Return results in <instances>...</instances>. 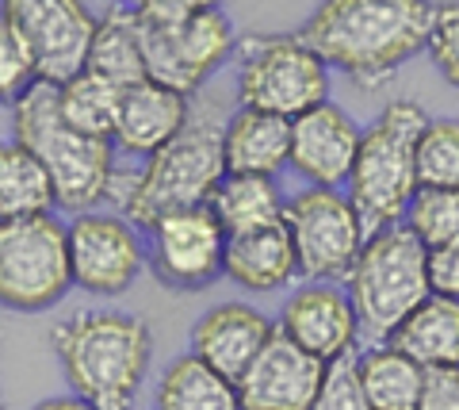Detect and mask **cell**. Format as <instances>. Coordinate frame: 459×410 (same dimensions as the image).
<instances>
[{
    "label": "cell",
    "mask_w": 459,
    "mask_h": 410,
    "mask_svg": "<svg viewBox=\"0 0 459 410\" xmlns=\"http://www.w3.org/2000/svg\"><path fill=\"white\" fill-rule=\"evenodd\" d=\"M230 116L234 111H226L222 89L195 92L192 116L169 146L146 158L142 169H115L108 204L146 234L177 211L207 207L226 177L222 131Z\"/></svg>",
    "instance_id": "obj_1"
},
{
    "label": "cell",
    "mask_w": 459,
    "mask_h": 410,
    "mask_svg": "<svg viewBox=\"0 0 459 410\" xmlns=\"http://www.w3.org/2000/svg\"><path fill=\"white\" fill-rule=\"evenodd\" d=\"M433 0H322L299 39L356 89H379L429 50Z\"/></svg>",
    "instance_id": "obj_2"
},
{
    "label": "cell",
    "mask_w": 459,
    "mask_h": 410,
    "mask_svg": "<svg viewBox=\"0 0 459 410\" xmlns=\"http://www.w3.org/2000/svg\"><path fill=\"white\" fill-rule=\"evenodd\" d=\"M65 384L96 410H134L153 357L146 318L126 310H81L50 327Z\"/></svg>",
    "instance_id": "obj_3"
},
{
    "label": "cell",
    "mask_w": 459,
    "mask_h": 410,
    "mask_svg": "<svg viewBox=\"0 0 459 410\" xmlns=\"http://www.w3.org/2000/svg\"><path fill=\"white\" fill-rule=\"evenodd\" d=\"M12 135L35 158L47 165L54 200L69 215H84L108 204L115 180V143L92 138L69 126L57 104V84L35 81L16 104H12Z\"/></svg>",
    "instance_id": "obj_4"
},
{
    "label": "cell",
    "mask_w": 459,
    "mask_h": 410,
    "mask_svg": "<svg viewBox=\"0 0 459 410\" xmlns=\"http://www.w3.org/2000/svg\"><path fill=\"white\" fill-rule=\"evenodd\" d=\"M429 116L418 100H391L364 126L356 165L349 177V200L360 211L364 231L376 234L406 219L418 192V143Z\"/></svg>",
    "instance_id": "obj_5"
},
{
    "label": "cell",
    "mask_w": 459,
    "mask_h": 410,
    "mask_svg": "<svg viewBox=\"0 0 459 410\" xmlns=\"http://www.w3.org/2000/svg\"><path fill=\"white\" fill-rule=\"evenodd\" d=\"M349 295L368 345L391 342L394 330L433 295L429 249L406 222L368 234V242L349 273Z\"/></svg>",
    "instance_id": "obj_6"
},
{
    "label": "cell",
    "mask_w": 459,
    "mask_h": 410,
    "mask_svg": "<svg viewBox=\"0 0 459 410\" xmlns=\"http://www.w3.org/2000/svg\"><path fill=\"white\" fill-rule=\"evenodd\" d=\"M238 100L299 119L329 100V65L299 35H249L238 42Z\"/></svg>",
    "instance_id": "obj_7"
},
{
    "label": "cell",
    "mask_w": 459,
    "mask_h": 410,
    "mask_svg": "<svg viewBox=\"0 0 459 410\" xmlns=\"http://www.w3.org/2000/svg\"><path fill=\"white\" fill-rule=\"evenodd\" d=\"M74 288L69 234L54 215L0 219V307L47 310Z\"/></svg>",
    "instance_id": "obj_8"
},
{
    "label": "cell",
    "mask_w": 459,
    "mask_h": 410,
    "mask_svg": "<svg viewBox=\"0 0 459 410\" xmlns=\"http://www.w3.org/2000/svg\"><path fill=\"white\" fill-rule=\"evenodd\" d=\"M138 31L150 81L169 84L184 96L204 92L222 62L238 54V31L222 8H204L177 20L138 16Z\"/></svg>",
    "instance_id": "obj_9"
},
{
    "label": "cell",
    "mask_w": 459,
    "mask_h": 410,
    "mask_svg": "<svg viewBox=\"0 0 459 410\" xmlns=\"http://www.w3.org/2000/svg\"><path fill=\"white\" fill-rule=\"evenodd\" d=\"M283 226L291 234L299 276L318 284H341L349 280L356 257L368 242L364 219L352 207L349 192L341 188H303L287 200Z\"/></svg>",
    "instance_id": "obj_10"
},
{
    "label": "cell",
    "mask_w": 459,
    "mask_h": 410,
    "mask_svg": "<svg viewBox=\"0 0 459 410\" xmlns=\"http://www.w3.org/2000/svg\"><path fill=\"white\" fill-rule=\"evenodd\" d=\"M69 234V268L74 288L89 295H115L131 292L134 280L146 268V246L138 238V226L123 219L119 211H84L65 222Z\"/></svg>",
    "instance_id": "obj_11"
},
{
    "label": "cell",
    "mask_w": 459,
    "mask_h": 410,
    "mask_svg": "<svg viewBox=\"0 0 459 410\" xmlns=\"http://www.w3.org/2000/svg\"><path fill=\"white\" fill-rule=\"evenodd\" d=\"M0 12L31 47L39 81L65 84L89 62L100 20L84 0H0Z\"/></svg>",
    "instance_id": "obj_12"
},
{
    "label": "cell",
    "mask_w": 459,
    "mask_h": 410,
    "mask_svg": "<svg viewBox=\"0 0 459 410\" xmlns=\"http://www.w3.org/2000/svg\"><path fill=\"white\" fill-rule=\"evenodd\" d=\"M226 231L211 207H188L161 219L150 231L146 261L153 276L172 292H204L222 276Z\"/></svg>",
    "instance_id": "obj_13"
},
{
    "label": "cell",
    "mask_w": 459,
    "mask_h": 410,
    "mask_svg": "<svg viewBox=\"0 0 459 410\" xmlns=\"http://www.w3.org/2000/svg\"><path fill=\"white\" fill-rule=\"evenodd\" d=\"M276 330L325 364L352 357L356 342H360V318H356L349 288L318 284V280L291 292V300L280 307Z\"/></svg>",
    "instance_id": "obj_14"
},
{
    "label": "cell",
    "mask_w": 459,
    "mask_h": 410,
    "mask_svg": "<svg viewBox=\"0 0 459 410\" xmlns=\"http://www.w3.org/2000/svg\"><path fill=\"white\" fill-rule=\"evenodd\" d=\"M325 369V361L310 357L276 330L238 379V403L241 410H314Z\"/></svg>",
    "instance_id": "obj_15"
},
{
    "label": "cell",
    "mask_w": 459,
    "mask_h": 410,
    "mask_svg": "<svg viewBox=\"0 0 459 410\" xmlns=\"http://www.w3.org/2000/svg\"><path fill=\"white\" fill-rule=\"evenodd\" d=\"M360 126L341 104H318L291 119V169L310 188H341L349 185L356 150H360Z\"/></svg>",
    "instance_id": "obj_16"
},
{
    "label": "cell",
    "mask_w": 459,
    "mask_h": 410,
    "mask_svg": "<svg viewBox=\"0 0 459 410\" xmlns=\"http://www.w3.org/2000/svg\"><path fill=\"white\" fill-rule=\"evenodd\" d=\"M272 334H276V322L261 315L256 307L238 300L214 303L192 327V353L199 361H207L214 372H222L226 379L238 384L256 361V353L272 342Z\"/></svg>",
    "instance_id": "obj_17"
},
{
    "label": "cell",
    "mask_w": 459,
    "mask_h": 410,
    "mask_svg": "<svg viewBox=\"0 0 459 410\" xmlns=\"http://www.w3.org/2000/svg\"><path fill=\"white\" fill-rule=\"evenodd\" d=\"M192 116V96H184L169 84L142 81L123 92L119 123H115V150L131 153V158H153L161 146L184 131Z\"/></svg>",
    "instance_id": "obj_18"
},
{
    "label": "cell",
    "mask_w": 459,
    "mask_h": 410,
    "mask_svg": "<svg viewBox=\"0 0 459 410\" xmlns=\"http://www.w3.org/2000/svg\"><path fill=\"white\" fill-rule=\"evenodd\" d=\"M222 161L226 173L276 177L291 165V119L238 108L222 131Z\"/></svg>",
    "instance_id": "obj_19"
},
{
    "label": "cell",
    "mask_w": 459,
    "mask_h": 410,
    "mask_svg": "<svg viewBox=\"0 0 459 410\" xmlns=\"http://www.w3.org/2000/svg\"><path fill=\"white\" fill-rule=\"evenodd\" d=\"M222 276H230L246 292H280L299 276V257L291 246L287 226H264L249 234H230L226 238V261Z\"/></svg>",
    "instance_id": "obj_20"
},
{
    "label": "cell",
    "mask_w": 459,
    "mask_h": 410,
    "mask_svg": "<svg viewBox=\"0 0 459 410\" xmlns=\"http://www.w3.org/2000/svg\"><path fill=\"white\" fill-rule=\"evenodd\" d=\"M391 345L410 353L425 372L459 369V300H448V295L433 292L394 330Z\"/></svg>",
    "instance_id": "obj_21"
},
{
    "label": "cell",
    "mask_w": 459,
    "mask_h": 410,
    "mask_svg": "<svg viewBox=\"0 0 459 410\" xmlns=\"http://www.w3.org/2000/svg\"><path fill=\"white\" fill-rule=\"evenodd\" d=\"M84 69L96 77L111 81L115 89H134V84L150 81L146 69V54H142V31H138V12L134 8H111L104 20L96 23L92 47H89V62Z\"/></svg>",
    "instance_id": "obj_22"
},
{
    "label": "cell",
    "mask_w": 459,
    "mask_h": 410,
    "mask_svg": "<svg viewBox=\"0 0 459 410\" xmlns=\"http://www.w3.org/2000/svg\"><path fill=\"white\" fill-rule=\"evenodd\" d=\"M207 207L214 211V219L222 222L226 234H249V231H264V226L283 222L287 196L280 192L276 177L226 173Z\"/></svg>",
    "instance_id": "obj_23"
},
{
    "label": "cell",
    "mask_w": 459,
    "mask_h": 410,
    "mask_svg": "<svg viewBox=\"0 0 459 410\" xmlns=\"http://www.w3.org/2000/svg\"><path fill=\"white\" fill-rule=\"evenodd\" d=\"M356 369H360V384L376 410H418L429 372L410 353H402L391 342L368 345L356 357Z\"/></svg>",
    "instance_id": "obj_24"
},
{
    "label": "cell",
    "mask_w": 459,
    "mask_h": 410,
    "mask_svg": "<svg viewBox=\"0 0 459 410\" xmlns=\"http://www.w3.org/2000/svg\"><path fill=\"white\" fill-rule=\"evenodd\" d=\"M157 410H241L238 384L195 353H184L157 379Z\"/></svg>",
    "instance_id": "obj_25"
},
{
    "label": "cell",
    "mask_w": 459,
    "mask_h": 410,
    "mask_svg": "<svg viewBox=\"0 0 459 410\" xmlns=\"http://www.w3.org/2000/svg\"><path fill=\"white\" fill-rule=\"evenodd\" d=\"M54 207L57 200L47 165L16 138L0 143V219L54 215Z\"/></svg>",
    "instance_id": "obj_26"
},
{
    "label": "cell",
    "mask_w": 459,
    "mask_h": 410,
    "mask_svg": "<svg viewBox=\"0 0 459 410\" xmlns=\"http://www.w3.org/2000/svg\"><path fill=\"white\" fill-rule=\"evenodd\" d=\"M57 104L69 126H77L81 135L92 138H115V123H119V104L123 89H115L111 81L81 69L77 77L57 84Z\"/></svg>",
    "instance_id": "obj_27"
},
{
    "label": "cell",
    "mask_w": 459,
    "mask_h": 410,
    "mask_svg": "<svg viewBox=\"0 0 459 410\" xmlns=\"http://www.w3.org/2000/svg\"><path fill=\"white\" fill-rule=\"evenodd\" d=\"M402 222L421 238L429 253L459 242V188H418Z\"/></svg>",
    "instance_id": "obj_28"
},
{
    "label": "cell",
    "mask_w": 459,
    "mask_h": 410,
    "mask_svg": "<svg viewBox=\"0 0 459 410\" xmlns=\"http://www.w3.org/2000/svg\"><path fill=\"white\" fill-rule=\"evenodd\" d=\"M418 185L459 188V119H429L418 143Z\"/></svg>",
    "instance_id": "obj_29"
},
{
    "label": "cell",
    "mask_w": 459,
    "mask_h": 410,
    "mask_svg": "<svg viewBox=\"0 0 459 410\" xmlns=\"http://www.w3.org/2000/svg\"><path fill=\"white\" fill-rule=\"evenodd\" d=\"M35 81H39V65L31 47L0 12V104H16Z\"/></svg>",
    "instance_id": "obj_30"
},
{
    "label": "cell",
    "mask_w": 459,
    "mask_h": 410,
    "mask_svg": "<svg viewBox=\"0 0 459 410\" xmlns=\"http://www.w3.org/2000/svg\"><path fill=\"white\" fill-rule=\"evenodd\" d=\"M314 410H376L368 399V391L360 384V369H356V353L341 357L325 369L322 391L314 399Z\"/></svg>",
    "instance_id": "obj_31"
},
{
    "label": "cell",
    "mask_w": 459,
    "mask_h": 410,
    "mask_svg": "<svg viewBox=\"0 0 459 410\" xmlns=\"http://www.w3.org/2000/svg\"><path fill=\"white\" fill-rule=\"evenodd\" d=\"M429 58L437 74L459 89V0L437 4L433 12V35H429Z\"/></svg>",
    "instance_id": "obj_32"
},
{
    "label": "cell",
    "mask_w": 459,
    "mask_h": 410,
    "mask_svg": "<svg viewBox=\"0 0 459 410\" xmlns=\"http://www.w3.org/2000/svg\"><path fill=\"white\" fill-rule=\"evenodd\" d=\"M429 280H433L437 295L459 300V242L429 253Z\"/></svg>",
    "instance_id": "obj_33"
},
{
    "label": "cell",
    "mask_w": 459,
    "mask_h": 410,
    "mask_svg": "<svg viewBox=\"0 0 459 410\" xmlns=\"http://www.w3.org/2000/svg\"><path fill=\"white\" fill-rule=\"evenodd\" d=\"M418 410H459V369L429 372Z\"/></svg>",
    "instance_id": "obj_34"
},
{
    "label": "cell",
    "mask_w": 459,
    "mask_h": 410,
    "mask_svg": "<svg viewBox=\"0 0 459 410\" xmlns=\"http://www.w3.org/2000/svg\"><path fill=\"white\" fill-rule=\"evenodd\" d=\"M123 4L150 20H177V16L204 12V8H219V0H123Z\"/></svg>",
    "instance_id": "obj_35"
},
{
    "label": "cell",
    "mask_w": 459,
    "mask_h": 410,
    "mask_svg": "<svg viewBox=\"0 0 459 410\" xmlns=\"http://www.w3.org/2000/svg\"><path fill=\"white\" fill-rule=\"evenodd\" d=\"M31 410H96V406L89 399H81L77 391H69V395H50V399H42Z\"/></svg>",
    "instance_id": "obj_36"
},
{
    "label": "cell",
    "mask_w": 459,
    "mask_h": 410,
    "mask_svg": "<svg viewBox=\"0 0 459 410\" xmlns=\"http://www.w3.org/2000/svg\"><path fill=\"white\" fill-rule=\"evenodd\" d=\"M0 410H4V403H0Z\"/></svg>",
    "instance_id": "obj_37"
}]
</instances>
